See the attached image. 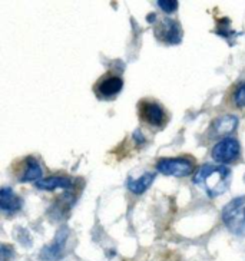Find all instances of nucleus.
I'll return each mask as SVG.
<instances>
[{"label":"nucleus","instance_id":"1","mask_svg":"<svg viewBox=\"0 0 245 261\" xmlns=\"http://www.w3.org/2000/svg\"><path fill=\"white\" fill-rule=\"evenodd\" d=\"M231 177L232 174L228 167L220 164H205L197 169L192 182L207 192L208 197L215 198L218 195H222L230 188Z\"/></svg>","mask_w":245,"mask_h":261},{"label":"nucleus","instance_id":"2","mask_svg":"<svg viewBox=\"0 0 245 261\" xmlns=\"http://www.w3.org/2000/svg\"><path fill=\"white\" fill-rule=\"evenodd\" d=\"M138 119L142 126L152 132H159L171 121V114L167 108L155 98H142L137 105Z\"/></svg>","mask_w":245,"mask_h":261},{"label":"nucleus","instance_id":"3","mask_svg":"<svg viewBox=\"0 0 245 261\" xmlns=\"http://www.w3.org/2000/svg\"><path fill=\"white\" fill-rule=\"evenodd\" d=\"M225 227L238 237H245V195L230 201L222 210Z\"/></svg>","mask_w":245,"mask_h":261},{"label":"nucleus","instance_id":"4","mask_svg":"<svg viewBox=\"0 0 245 261\" xmlns=\"http://www.w3.org/2000/svg\"><path fill=\"white\" fill-rule=\"evenodd\" d=\"M156 171L164 175L172 177H189L195 172V158L191 155L176 158H159L156 161Z\"/></svg>","mask_w":245,"mask_h":261},{"label":"nucleus","instance_id":"5","mask_svg":"<svg viewBox=\"0 0 245 261\" xmlns=\"http://www.w3.org/2000/svg\"><path fill=\"white\" fill-rule=\"evenodd\" d=\"M211 156L220 165L237 164L241 158V144L235 137H227L218 142H215L211 149Z\"/></svg>","mask_w":245,"mask_h":261},{"label":"nucleus","instance_id":"6","mask_svg":"<svg viewBox=\"0 0 245 261\" xmlns=\"http://www.w3.org/2000/svg\"><path fill=\"white\" fill-rule=\"evenodd\" d=\"M123 79L114 70H107L93 85V93L100 100H112L121 93Z\"/></svg>","mask_w":245,"mask_h":261},{"label":"nucleus","instance_id":"7","mask_svg":"<svg viewBox=\"0 0 245 261\" xmlns=\"http://www.w3.org/2000/svg\"><path fill=\"white\" fill-rule=\"evenodd\" d=\"M12 175L19 182H39V181H42V177H43V169L35 156L28 155L22 160L13 162Z\"/></svg>","mask_w":245,"mask_h":261},{"label":"nucleus","instance_id":"8","mask_svg":"<svg viewBox=\"0 0 245 261\" xmlns=\"http://www.w3.org/2000/svg\"><path fill=\"white\" fill-rule=\"evenodd\" d=\"M153 32L156 39L165 45H178L184 35L179 22L172 17H161L158 22H155Z\"/></svg>","mask_w":245,"mask_h":261},{"label":"nucleus","instance_id":"9","mask_svg":"<svg viewBox=\"0 0 245 261\" xmlns=\"http://www.w3.org/2000/svg\"><path fill=\"white\" fill-rule=\"evenodd\" d=\"M238 122H239L238 116L232 115V114H227V115L215 118L209 125L207 134H205L207 142H211V141L218 142V141L227 138V137H231V134L238 126Z\"/></svg>","mask_w":245,"mask_h":261},{"label":"nucleus","instance_id":"10","mask_svg":"<svg viewBox=\"0 0 245 261\" xmlns=\"http://www.w3.org/2000/svg\"><path fill=\"white\" fill-rule=\"evenodd\" d=\"M224 107L231 111H244L245 109V77L238 79L231 85L224 96Z\"/></svg>","mask_w":245,"mask_h":261},{"label":"nucleus","instance_id":"11","mask_svg":"<svg viewBox=\"0 0 245 261\" xmlns=\"http://www.w3.org/2000/svg\"><path fill=\"white\" fill-rule=\"evenodd\" d=\"M0 208L3 213L13 214L22 208V200L16 195L12 188L3 187L0 191Z\"/></svg>","mask_w":245,"mask_h":261},{"label":"nucleus","instance_id":"12","mask_svg":"<svg viewBox=\"0 0 245 261\" xmlns=\"http://www.w3.org/2000/svg\"><path fill=\"white\" fill-rule=\"evenodd\" d=\"M155 175H156L155 172H146L139 179H132V177H129L128 181H126V187L133 194H138V195L139 194H144L151 187L152 181L155 179Z\"/></svg>","mask_w":245,"mask_h":261},{"label":"nucleus","instance_id":"13","mask_svg":"<svg viewBox=\"0 0 245 261\" xmlns=\"http://www.w3.org/2000/svg\"><path fill=\"white\" fill-rule=\"evenodd\" d=\"M36 187L39 190H46V191H52L55 188H72V179L68 177H47L42 181L36 182Z\"/></svg>","mask_w":245,"mask_h":261},{"label":"nucleus","instance_id":"14","mask_svg":"<svg viewBox=\"0 0 245 261\" xmlns=\"http://www.w3.org/2000/svg\"><path fill=\"white\" fill-rule=\"evenodd\" d=\"M66 236H68V232L66 230L63 228L61 231V234L56 237V241H55L53 246L47 247L45 248L43 251H42V258L43 260H58L59 257H61L62 253V248H63V244H65V240H66Z\"/></svg>","mask_w":245,"mask_h":261},{"label":"nucleus","instance_id":"15","mask_svg":"<svg viewBox=\"0 0 245 261\" xmlns=\"http://www.w3.org/2000/svg\"><path fill=\"white\" fill-rule=\"evenodd\" d=\"M156 5H158L164 12H167V13H171V12H174V10L178 8V2H171V0H159Z\"/></svg>","mask_w":245,"mask_h":261}]
</instances>
